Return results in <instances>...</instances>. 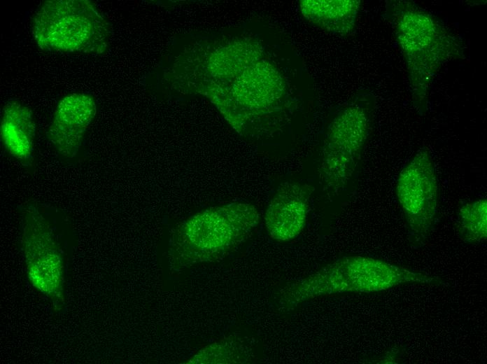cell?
<instances>
[{
	"mask_svg": "<svg viewBox=\"0 0 487 364\" xmlns=\"http://www.w3.org/2000/svg\"><path fill=\"white\" fill-rule=\"evenodd\" d=\"M32 35L45 51L103 54L109 46L111 27L89 0H48L35 12Z\"/></svg>",
	"mask_w": 487,
	"mask_h": 364,
	"instance_id": "obj_5",
	"label": "cell"
},
{
	"mask_svg": "<svg viewBox=\"0 0 487 364\" xmlns=\"http://www.w3.org/2000/svg\"><path fill=\"white\" fill-rule=\"evenodd\" d=\"M395 196L404 215L409 242L422 246L430 236L438 216L439 186L430 152L418 150L400 172Z\"/></svg>",
	"mask_w": 487,
	"mask_h": 364,
	"instance_id": "obj_6",
	"label": "cell"
},
{
	"mask_svg": "<svg viewBox=\"0 0 487 364\" xmlns=\"http://www.w3.org/2000/svg\"><path fill=\"white\" fill-rule=\"evenodd\" d=\"M386 16L405 61L414 107L424 115L435 76L449 61L466 57L465 45L437 18L412 1H388Z\"/></svg>",
	"mask_w": 487,
	"mask_h": 364,
	"instance_id": "obj_1",
	"label": "cell"
},
{
	"mask_svg": "<svg viewBox=\"0 0 487 364\" xmlns=\"http://www.w3.org/2000/svg\"><path fill=\"white\" fill-rule=\"evenodd\" d=\"M313 190L311 185L297 181H287L278 187L264 214L265 226L271 238L288 241L302 232Z\"/></svg>",
	"mask_w": 487,
	"mask_h": 364,
	"instance_id": "obj_9",
	"label": "cell"
},
{
	"mask_svg": "<svg viewBox=\"0 0 487 364\" xmlns=\"http://www.w3.org/2000/svg\"><path fill=\"white\" fill-rule=\"evenodd\" d=\"M259 220L256 207L243 202L211 207L193 215L171 233V267L181 270L223 257L248 238Z\"/></svg>",
	"mask_w": 487,
	"mask_h": 364,
	"instance_id": "obj_2",
	"label": "cell"
},
{
	"mask_svg": "<svg viewBox=\"0 0 487 364\" xmlns=\"http://www.w3.org/2000/svg\"><path fill=\"white\" fill-rule=\"evenodd\" d=\"M457 230L462 241L479 244L487 238V200L480 198L463 204L458 211Z\"/></svg>",
	"mask_w": 487,
	"mask_h": 364,
	"instance_id": "obj_12",
	"label": "cell"
},
{
	"mask_svg": "<svg viewBox=\"0 0 487 364\" xmlns=\"http://www.w3.org/2000/svg\"><path fill=\"white\" fill-rule=\"evenodd\" d=\"M440 284V279L364 255L341 258L285 286L278 303L290 309L317 297L344 293H372L407 284Z\"/></svg>",
	"mask_w": 487,
	"mask_h": 364,
	"instance_id": "obj_3",
	"label": "cell"
},
{
	"mask_svg": "<svg viewBox=\"0 0 487 364\" xmlns=\"http://www.w3.org/2000/svg\"><path fill=\"white\" fill-rule=\"evenodd\" d=\"M36 126L32 110L19 100L10 99L1 115V142L13 158L25 167L34 162Z\"/></svg>",
	"mask_w": 487,
	"mask_h": 364,
	"instance_id": "obj_10",
	"label": "cell"
},
{
	"mask_svg": "<svg viewBox=\"0 0 487 364\" xmlns=\"http://www.w3.org/2000/svg\"><path fill=\"white\" fill-rule=\"evenodd\" d=\"M22 244L32 284L46 294L59 289L62 253L49 223L36 204L22 209Z\"/></svg>",
	"mask_w": 487,
	"mask_h": 364,
	"instance_id": "obj_7",
	"label": "cell"
},
{
	"mask_svg": "<svg viewBox=\"0 0 487 364\" xmlns=\"http://www.w3.org/2000/svg\"><path fill=\"white\" fill-rule=\"evenodd\" d=\"M360 7L358 0L301 1L302 13L310 21L337 35L351 32Z\"/></svg>",
	"mask_w": 487,
	"mask_h": 364,
	"instance_id": "obj_11",
	"label": "cell"
},
{
	"mask_svg": "<svg viewBox=\"0 0 487 364\" xmlns=\"http://www.w3.org/2000/svg\"><path fill=\"white\" fill-rule=\"evenodd\" d=\"M374 109V97L360 94L342 107L330 122L318 169L323 193L339 195L355 179L371 132Z\"/></svg>",
	"mask_w": 487,
	"mask_h": 364,
	"instance_id": "obj_4",
	"label": "cell"
},
{
	"mask_svg": "<svg viewBox=\"0 0 487 364\" xmlns=\"http://www.w3.org/2000/svg\"><path fill=\"white\" fill-rule=\"evenodd\" d=\"M97 102L89 92H73L58 102L47 136L62 158L73 159L78 153L85 134L97 113Z\"/></svg>",
	"mask_w": 487,
	"mask_h": 364,
	"instance_id": "obj_8",
	"label": "cell"
}]
</instances>
